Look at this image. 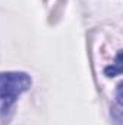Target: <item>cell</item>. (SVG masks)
Masks as SVG:
<instances>
[{
	"mask_svg": "<svg viewBox=\"0 0 123 125\" xmlns=\"http://www.w3.org/2000/svg\"><path fill=\"white\" fill-rule=\"evenodd\" d=\"M120 70H122V52L119 51L114 64H113V65H107V67L104 68V74H106L107 77H114V76L120 74Z\"/></svg>",
	"mask_w": 123,
	"mask_h": 125,
	"instance_id": "cell-2",
	"label": "cell"
},
{
	"mask_svg": "<svg viewBox=\"0 0 123 125\" xmlns=\"http://www.w3.org/2000/svg\"><path fill=\"white\" fill-rule=\"evenodd\" d=\"M32 84L29 74L23 71L0 73V119H9L19 96Z\"/></svg>",
	"mask_w": 123,
	"mask_h": 125,
	"instance_id": "cell-1",
	"label": "cell"
}]
</instances>
